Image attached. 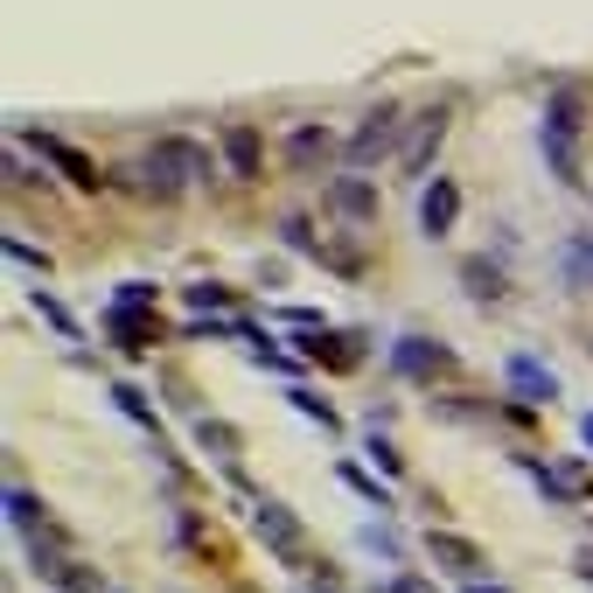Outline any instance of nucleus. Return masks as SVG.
I'll return each mask as SVG.
<instances>
[{"label": "nucleus", "instance_id": "21", "mask_svg": "<svg viewBox=\"0 0 593 593\" xmlns=\"http://www.w3.org/2000/svg\"><path fill=\"white\" fill-rule=\"evenodd\" d=\"M189 308H231V294L224 286H189Z\"/></svg>", "mask_w": 593, "mask_h": 593}, {"label": "nucleus", "instance_id": "7", "mask_svg": "<svg viewBox=\"0 0 593 593\" xmlns=\"http://www.w3.org/2000/svg\"><path fill=\"white\" fill-rule=\"evenodd\" d=\"M426 551H433V559L440 566H447V572H461V580H482V551H475L468 538H454V531H433V538H426Z\"/></svg>", "mask_w": 593, "mask_h": 593}, {"label": "nucleus", "instance_id": "3", "mask_svg": "<svg viewBox=\"0 0 593 593\" xmlns=\"http://www.w3.org/2000/svg\"><path fill=\"white\" fill-rule=\"evenodd\" d=\"M391 147H398V112H391V105H377L370 119L356 126V140H350V168H370V161H385Z\"/></svg>", "mask_w": 593, "mask_h": 593}, {"label": "nucleus", "instance_id": "14", "mask_svg": "<svg viewBox=\"0 0 593 593\" xmlns=\"http://www.w3.org/2000/svg\"><path fill=\"white\" fill-rule=\"evenodd\" d=\"M224 155H231V175H259V133L252 126H224Z\"/></svg>", "mask_w": 593, "mask_h": 593}, {"label": "nucleus", "instance_id": "12", "mask_svg": "<svg viewBox=\"0 0 593 593\" xmlns=\"http://www.w3.org/2000/svg\"><path fill=\"white\" fill-rule=\"evenodd\" d=\"M559 273H566V286H572V294H586V286H593V238H586V231H580V238H566Z\"/></svg>", "mask_w": 593, "mask_h": 593}, {"label": "nucleus", "instance_id": "2", "mask_svg": "<svg viewBox=\"0 0 593 593\" xmlns=\"http://www.w3.org/2000/svg\"><path fill=\"white\" fill-rule=\"evenodd\" d=\"M140 168H147V189H155V196H175L182 182H203V175H217L209 147H196V140H155V155H147Z\"/></svg>", "mask_w": 593, "mask_h": 593}, {"label": "nucleus", "instance_id": "15", "mask_svg": "<svg viewBox=\"0 0 593 593\" xmlns=\"http://www.w3.org/2000/svg\"><path fill=\"white\" fill-rule=\"evenodd\" d=\"M335 209H342V217H356V224H363V217L377 209V189H370V182H356V175H350V182H335Z\"/></svg>", "mask_w": 593, "mask_h": 593}, {"label": "nucleus", "instance_id": "6", "mask_svg": "<svg viewBox=\"0 0 593 593\" xmlns=\"http://www.w3.org/2000/svg\"><path fill=\"white\" fill-rule=\"evenodd\" d=\"M105 329L119 335V350H155V342H161V321L147 308H119V300L105 308Z\"/></svg>", "mask_w": 593, "mask_h": 593}, {"label": "nucleus", "instance_id": "22", "mask_svg": "<svg viewBox=\"0 0 593 593\" xmlns=\"http://www.w3.org/2000/svg\"><path fill=\"white\" fill-rule=\"evenodd\" d=\"M8 259H14V265H35V273H49V259H43V252H28L22 238H8Z\"/></svg>", "mask_w": 593, "mask_h": 593}, {"label": "nucleus", "instance_id": "17", "mask_svg": "<svg viewBox=\"0 0 593 593\" xmlns=\"http://www.w3.org/2000/svg\"><path fill=\"white\" fill-rule=\"evenodd\" d=\"M196 440L209 447V461H238V433H231V426H217V419H203Z\"/></svg>", "mask_w": 593, "mask_h": 593}, {"label": "nucleus", "instance_id": "24", "mask_svg": "<svg viewBox=\"0 0 593 593\" xmlns=\"http://www.w3.org/2000/svg\"><path fill=\"white\" fill-rule=\"evenodd\" d=\"M391 593H433V586H426V580H398Z\"/></svg>", "mask_w": 593, "mask_h": 593}, {"label": "nucleus", "instance_id": "4", "mask_svg": "<svg viewBox=\"0 0 593 593\" xmlns=\"http://www.w3.org/2000/svg\"><path fill=\"white\" fill-rule=\"evenodd\" d=\"M454 217H461V189H454L447 175H433V189L419 196V231H426V238H447Z\"/></svg>", "mask_w": 593, "mask_h": 593}, {"label": "nucleus", "instance_id": "5", "mask_svg": "<svg viewBox=\"0 0 593 593\" xmlns=\"http://www.w3.org/2000/svg\"><path fill=\"white\" fill-rule=\"evenodd\" d=\"M391 363L406 377H440V370H454V356L440 350V342H426V335H398L391 342Z\"/></svg>", "mask_w": 593, "mask_h": 593}, {"label": "nucleus", "instance_id": "23", "mask_svg": "<svg viewBox=\"0 0 593 593\" xmlns=\"http://www.w3.org/2000/svg\"><path fill=\"white\" fill-rule=\"evenodd\" d=\"M294 406H300V412H308V419H321V426H335V412H329V406H321V398H315V391H294Z\"/></svg>", "mask_w": 593, "mask_h": 593}, {"label": "nucleus", "instance_id": "10", "mask_svg": "<svg viewBox=\"0 0 593 593\" xmlns=\"http://www.w3.org/2000/svg\"><path fill=\"white\" fill-rule=\"evenodd\" d=\"M259 531H265V545H273L280 559H300V545H308V538H300V524L280 503H259Z\"/></svg>", "mask_w": 593, "mask_h": 593}, {"label": "nucleus", "instance_id": "19", "mask_svg": "<svg viewBox=\"0 0 593 593\" xmlns=\"http://www.w3.org/2000/svg\"><path fill=\"white\" fill-rule=\"evenodd\" d=\"M342 482H350L356 495H363V503H370V510H385V489H377L370 482V475H356V468H342Z\"/></svg>", "mask_w": 593, "mask_h": 593}, {"label": "nucleus", "instance_id": "20", "mask_svg": "<svg viewBox=\"0 0 593 593\" xmlns=\"http://www.w3.org/2000/svg\"><path fill=\"white\" fill-rule=\"evenodd\" d=\"M35 315H43V321H49L56 335H78V321H70L64 308H56V300H43V294H35Z\"/></svg>", "mask_w": 593, "mask_h": 593}, {"label": "nucleus", "instance_id": "13", "mask_svg": "<svg viewBox=\"0 0 593 593\" xmlns=\"http://www.w3.org/2000/svg\"><path fill=\"white\" fill-rule=\"evenodd\" d=\"M286 161H294V168L329 161V133H321V126H294V133H286Z\"/></svg>", "mask_w": 593, "mask_h": 593}, {"label": "nucleus", "instance_id": "25", "mask_svg": "<svg viewBox=\"0 0 593 593\" xmlns=\"http://www.w3.org/2000/svg\"><path fill=\"white\" fill-rule=\"evenodd\" d=\"M580 433H586V447H593V412H586V419H580Z\"/></svg>", "mask_w": 593, "mask_h": 593}, {"label": "nucleus", "instance_id": "16", "mask_svg": "<svg viewBox=\"0 0 593 593\" xmlns=\"http://www.w3.org/2000/svg\"><path fill=\"white\" fill-rule=\"evenodd\" d=\"M461 280H468V294H475V300H503V294H510L503 273H495V265H482V259H468V265H461Z\"/></svg>", "mask_w": 593, "mask_h": 593}, {"label": "nucleus", "instance_id": "1", "mask_svg": "<svg viewBox=\"0 0 593 593\" xmlns=\"http://www.w3.org/2000/svg\"><path fill=\"white\" fill-rule=\"evenodd\" d=\"M580 126H586V91H580V84H559V91H551V105H545L538 140H545L551 175H559L566 189L586 182V168H580Z\"/></svg>", "mask_w": 593, "mask_h": 593}, {"label": "nucleus", "instance_id": "11", "mask_svg": "<svg viewBox=\"0 0 593 593\" xmlns=\"http://www.w3.org/2000/svg\"><path fill=\"white\" fill-rule=\"evenodd\" d=\"M35 155H43L49 168H64V175L78 182V189H99V168H91L78 147H64V140H49V133H43V140H35Z\"/></svg>", "mask_w": 593, "mask_h": 593}, {"label": "nucleus", "instance_id": "18", "mask_svg": "<svg viewBox=\"0 0 593 593\" xmlns=\"http://www.w3.org/2000/svg\"><path fill=\"white\" fill-rule=\"evenodd\" d=\"M112 398H119V412H126V419H140V426H155V406H147V398L133 391V385H112Z\"/></svg>", "mask_w": 593, "mask_h": 593}, {"label": "nucleus", "instance_id": "9", "mask_svg": "<svg viewBox=\"0 0 593 593\" xmlns=\"http://www.w3.org/2000/svg\"><path fill=\"white\" fill-rule=\"evenodd\" d=\"M440 140H447V112H426V119H419V133H412V147H406V175H426L433 168V155H440Z\"/></svg>", "mask_w": 593, "mask_h": 593}, {"label": "nucleus", "instance_id": "26", "mask_svg": "<svg viewBox=\"0 0 593 593\" xmlns=\"http://www.w3.org/2000/svg\"><path fill=\"white\" fill-rule=\"evenodd\" d=\"M468 593H503V586H482V580H475V586H468Z\"/></svg>", "mask_w": 593, "mask_h": 593}, {"label": "nucleus", "instance_id": "8", "mask_svg": "<svg viewBox=\"0 0 593 593\" xmlns=\"http://www.w3.org/2000/svg\"><path fill=\"white\" fill-rule=\"evenodd\" d=\"M510 391L524 398V406H545V398L559 391V377H551L538 356H510Z\"/></svg>", "mask_w": 593, "mask_h": 593}]
</instances>
